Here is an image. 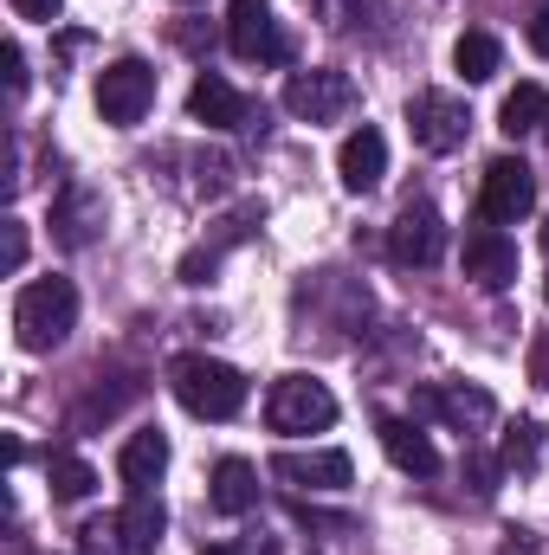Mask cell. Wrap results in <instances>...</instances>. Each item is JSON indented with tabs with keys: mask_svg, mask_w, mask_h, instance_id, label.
Here are the masks:
<instances>
[{
	"mask_svg": "<svg viewBox=\"0 0 549 555\" xmlns=\"http://www.w3.org/2000/svg\"><path fill=\"white\" fill-rule=\"evenodd\" d=\"M149 104H155V72L142 59H117V65L98 72V111H104V124L130 130V124L149 117Z\"/></svg>",
	"mask_w": 549,
	"mask_h": 555,
	"instance_id": "5b68a950",
	"label": "cell"
},
{
	"mask_svg": "<svg viewBox=\"0 0 549 555\" xmlns=\"http://www.w3.org/2000/svg\"><path fill=\"white\" fill-rule=\"evenodd\" d=\"M524 33H531V52H537V59H549V0L531 13V26H524Z\"/></svg>",
	"mask_w": 549,
	"mask_h": 555,
	"instance_id": "484cf974",
	"label": "cell"
},
{
	"mask_svg": "<svg viewBox=\"0 0 549 555\" xmlns=\"http://www.w3.org/2000/svg\"><path fill=\"white\" fill-rule=\"evenodd\" d=\"M259 504V472L246 459H220L214 465V511L220 517H246Z\"/></svg>",
	"mask_w": 549,
	"mask_h": 555,
	"instance_id": "ac0fdd59",
	"label": "cell"
},
{
	"mask_svg": "<svg viewBox=\"0 0 549 555\" xmlns=\"http://www.w3.org/2000/svg\"><path fill=\"white\" fill-rule=\"evenodd\" d=\"M201 555H240V550H227V543H220V550H201Z\"/></svg>",
	"mask_w": 549,
	"mask_h": 555,
	"instance_id": "f546056e",
	"label": "cell"
},
{
	"mask_svg": "<svg viewBox=\"0 0 549 555\" xmlns=\"http://www.w3.org/2000/svg\"><path fill=\"white\" fill-rule=\"evenodd\" d=\"M531 375H537V382H544V388H549V336H544V343H537V356H531Z\"/></svg>",
	"mask_w": 549,
	"mask_h": 555,
	"instance_id": "f1b7e54d",
	"label": "cell"
},
{
	"mask_svg": "<svg viewBox=\"0 0 549 555\" xmlns=\"http://www.w3.org/2000/svg\"><path fill=\"white\" fill-rule=\"evenodd\" d=\"M544 117H549V98L537 85H518V91L505 98V111H498V130H505V137H531V130H544Z\"/></svg>",
	"mask_w": 549,
	"mask_h": 555,
	"instance_id": "44dd1931",
	"label": "cell"
},
{
	"mask_svg": "<svg viewBox=\"0 0 549 555\" xmlns=\"http://www.w3.org/2000/svg\"><path fill=\"white\" fill-rule=\"evenodd\" d=\"M272 478L278 485H297V491H343L356 478V459L349 452H278L272 459Z\"/></svg>",
	"mask_w": 549,
	"mask_h": 555,
	"instance_id": "9c48e42d",
	"label": "cell"
},
{
	"mask_svg": "<svg viewBox=\"0 0 549 555\" xmlns=\"http://www.w3.org/2000/svg\"><path fill=\"white\" fill-rule=\"evenodd\" d=\"M98 227H104V194H91V188H65L59 207H52V233H59L65 246H91Z\"/></svg>",
	"mask_w": 549,
	"mask_h": 555,
	"instance_id": "9a60e30c",
	"label": "cell"
},
{
	"mask_svg": "<svg viewBox=\"0 0 549 555\" xmlns=\"http://www.w3.org/2000/svg\"><path fill=\"white\" fill-rule=\"evenodd\" d=\"M452 65H459V78H465V85H485V78H498L505 52H498V39H491V33H459Z\"/></svg>",
	"mask_w": 549,
	"mask_h": 555,
	"instance_id": "ffe728a7",
	"label": "cell"
},
{
	"mask_svg": "<svg viewBox=\"0 0 549 555\" xmlns=\"http://www.w3.org/2000/svg\"><path fill=\"white\" fill-rule=\"evenodd\" d=\"M382 452H388L401 472H413V478H433V472H439V452H433V439H426L413 420H382Z\"/></svg>",
	"mask_w": 549,
	"mask_h": 555,
	"instance_id": "e0dca14e",
	"label": "cell"
},
{
	"mask_svg": "<svg viewBox=\"0 0 549 555\" xmlns=\"http://www.w3.org/2000/svg\"><path fill=\"white\" fill-rule=\"evenodd\" d=\"M310 7H317V13H323V26H336V33L362 13V0H310Z\"/></svg>",
	"mask_w": 549,
	"mask_h": 555,
	"instance_id": "d4e9b609",
	"label": "cell"
},
{
	"mask_svg": "<svg viewBox=\"0 0 549 555\" xmlns=\"http://www.w3.org/2000/svg\"><path fill=\"white\" fill-rule=\"evenodd\" d=\"M349 104H356V85L343 72H330V65L291 72V85H284V111L297 124H336V117H349Z\"/></svg>",
	"mask_w": 549,
	"mask_h": 555,
	"instance_id": "8992f818",
	"label": "cell"
},
{
	"mask_svg": "<svg viewBox=\"0 0 549 555\" xmlns=\"http://www.w3.org/2000/svg\"><path fill=\"white\" fill-rule=\"evenodd\" d=\"M7 7H13V13H20V20H33V26H52V20H59V7H65V0H7Z\"/></svg>",
	"mask_w": 549,
	"mask_h": 555,
	"instance_id": "cb8c5ba5",
	"label": "cell"
},
{
	"mask_svg": "<svg viewBox=\"0 0 549 555\" xmlns=\"http://www.w3.org/2000/svg\"><path fill=\"white\" fill-rule=\"evenodd\" d=\"M266 420H272V433H323L336 420V395L310 375H284L266 395Z\"/></svg>",
	"mask_w": 549,
	"mask_h": 555,
	"instance_id": "3957f363",
	"label": "cell"
},
{
	"mask_svg": "<svg viewBox=\"0 0 549 555\" xmlns=\"http://www.w3.org/2000/svg\"><path fill=\"white\" fill-rule=\"evenodd\" d=\"M7 91L26 98V52H20V46H7Z\"/></svg>",
	"mask_w": 549,
	"mask_h": 555,
	"instance_id": "4316f807",
	"label": "cell"
},
{
	"mask_svg": "<svg viewBox=\"0 0 549 555\" xmlns=\"http://www.w3.org/2000/svg\"><path fill=\"white\" fill-rule=\"evenodd\" d=\"M388 253H395V266H433L446 253V227H439V214L426 201H408L401 207V220L388 233Z\"/></svg>",
	"mask_w": 549,
	"mask_h": 555,
	"instance_id": "30bf717a",
	"label": "cell"
},
{
	"mask_svg": "<svg viewBox=\"0 0 549 555\" xmlns=\"http://www.w3.org/2000/svg\"><path fill=\"white\" fill-rule=\"evenodd\" d=\"M420 414H446L459 433H472V426H485L498 408H491L485 388H439V395H420Z\"/></svg>",
	"mask_w": 549,
	"mask_h": 555,
	"instance_id": "d6986e66",
	"label": "cell"
},
{
	"mask_svg": "<svg viewBox=\"0 0 549 555\" xmlns=\"http://www.w3.org/2000/svg\"><path fill=\"white\" fill-rule=\"evenodd\" d=\"M188 111H194V124H207V130H240V124L253 117V104H246L227 78H214V72H201V78H194Z\"/></svg>",
	"mask_w": 549,
	"mask_h": 555,
	"instance_id": "4fadbf2b",
	"label": "cell"
},
{
	"mask_svg": "<svg viewBox=\"0 0 549 555\" xmlns=\"http://www.w3.org/2000/svg\"><path fill=\"white\" fill-rule=\"evenodd\" d=\"M162 465H168V439H162L155 426L130 433V439H124V452H117V478H124L130 491H155Z\"/></svg>",
	"mask_w": 549,
	"mask_h": 555,
	"instance_id": "2e32d148",
	"label": "cell"
},
{
	"mask_svg": "<svg viewBox=\"0 0 549 555\" xmlns=\"http://www.w3.org/2000/svg\"><path fill=\"white\" fill-rule=\"evenodd\" d=\"M72 330H78V291H72V278H33L13 297V336H20V349L46 356Z\"/></svg>",
	"mask_w": 549,
	"mask_h": 555,
	"instance_id": "6da1fadb",
	"label": "cell"
},
{
	"mask_svg": "<svg viewBox=\"0 0 549 555\" xmlns=\"http://www.w3.org/2000/svg\"><path fill=\"white\" fill-rule=\"evenodd\" d=\"M20 266H26V227L7 220V272H20Z\"/></svg>",
	"mask_w": 549,
	"mask_h": 555,
	"instance_id": "83f0119b",
	"label": "cell"
},
{
	"mask_svg": "<svg viewBox=\"0 0 549 555\" xmlns=\"http://www.w3.org/2000/svg\"><path fill=\"white\" fill-rule=\"evenodd\" d=\"M408 130L426 155H452L472 130V111L452 91H420V98H408Z\"/></svg>",
	"mask_w": 549,
	"mask_h": 555,
	"instance_id": "52a82bcc",
	"label": "cell"
},
{
	"mask_svg": "<svg viewBox=\"0 0 549 555\" xmlns=\"http://www.w3.org/2000/svg\"><path fill=\"white\" fill-rule=\"evenodd\" d=\"M537 452H544V426H537V420H511V426H505V446H498V465H505V472H531Z\"/></svg>",
	"mask_w": 549,
	"mask_h": 555,
	"instance_id": "7402d4cb",
	"label": "cell"
},
{
	"mask_svg": "<svg viewBox=\"0 0 549 555\" xmlns=\"http://www.w3.org/2000/svg\"><path fill=\"white\" fill-rule=\"evenodd\" d=\"M91 485H98V472H91L85 459H72V452H59V459H52V498L78 504V498H91Z\"/></svg>",
	"mask_w": 549,
	"mask_h": 555,
	"instance_id": "603a6c76",
	"label": "cell"
},
{
	"mask_svg": "<svg viewBox=\"0 0 549 555\" xmlns=\"http://www.w3.org/2000/svg\"><path fill=\"white\" fill-rule=\"evenodd\" d=\"M465 278L485 291H505L518 278V246L505 240V227H472L465 233Z\"/></svg>",
	"mask_w": 549,
	"mask_h": 555,
	"instance_id": "8fae6325",
	"label": "cell"
},
{
	"mask_svg": "<svg viewBox=\"0 0 549 555\" xmlns=\"http://www.w3.org/2000/svg\"><path fill=\"white\" fill-rule=\"evenodd\" d=\"M544 130H549V124H544Z\"/></svg>",
	"mask_w": 549,
	"mask_h": 555,
	"instance_id": "d6a6232c",
	"label": "cell"
},
{
	"mask_svg": "<svg viewBox=\"0 0 549 555\" xmlns=\"http://www.w3.org/2000/svg\"><path fill=\"white\" fill-rule=\"evenodd\" d=\"M485 227H518L531 207H537V175H531V162H518V155H498L491 168H485Z\"/></svg>",
	"mask_w": 549,
	"mask_h": 555,
	"instance_id": "ba28073f",
	"label": "cell"
},
{
	"mask_svg": "<svg viewBox=\"0 0 549 555\" xmlns=\"http://www.w3.org/2000/svg\"><path fill=\"white\" fill-rule=\"evenodd\" d=\"M162 530H168L162 498L155 491H130V504L117 511V543H124V555H149L162 543Z\"/></svg>",
	"mask_w": 549,
	"mask_h": 555,
	"instance_id": "5bb4252c",
	"label": "cell"
},
{
	"mask_svg": "<svg viewBox=\"0 0 549 555\" xmlns=\"http://www.w3.org/2000/svg\"><path fill=\"white\" fill-rule=\"evenodd\" d=\"M544 253H549V227H544Z\"/></svg>",
	"mask_w": 549,
	"mask_h": 555,
	"instance_id": "4dcf8cb0",
	"label": "cell"
},
{
	"mask_svg": "<svg viewBox=\"0 0 549 555\" xmlns=\"http://www.w3.org/2000/svg\"><path fill=\"white\" fill-rule=\"evenodd\" d=\"M544 297H549V278H544Z\"/></svg>",
	"mask_w": 549,
	"mask_h": 555,
	"instance_id": "1f68e13d",
	"label": "cell"
},
{
	"mask_svg": "<svg viewBox=\"0 0 549 555\" xmlns=\"http://www.w3.org/2000/svg\"><path fill=\"white\" fill-rule=\"evenodd\" d=\"M336 175H343L349 194L382 188V175H388V137H382V130H356V137H343V149H336Z\"/></svg>",
	"mask_w": 549,
	"mask_h": 555,
	"instance_id": "7c38bea8",
	"label": "cell"
},
{
	"mask_svg": "<svg viewBox=\"0 0 549 555\" xmlns=\"http://www.w3.org/2000/svg\"><path fill=\"white\" fill-rule=\"evenodd\" d=\"M168 388H175V401L194 420H233L246 408V375L214 362V356H181L168 369Z\"/></svg>",
	"mask_w": 549,
	"mask_h": 555,
	"instance_id": "7a4b0ae2",
	"label": "cell"
},
{
	"mask_svg": "<svg viewBox=\"0 0 549 555\" xmlns=\"http://www.w3.org/2000/svg\"><path fill=\"white\" fill-rule=\"evenodd\" d=\"M227 46H233L246 65H284V59H291V39H284V26H278L272 0H233V13H227Z\"/></svg>",
	"mask_w": 549,
	"mask_h": 555,
	"instance_id": "277c9868",
	"label": "cell"
}]
</instances>
